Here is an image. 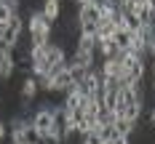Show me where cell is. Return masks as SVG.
Instances as JSON below:
<instances>
[{
  "instance_id": "52a82bcc",
  "label": "cell",
  "mask_w": 155,
  "mask_h": 144,
  "mask_svg": "<svg viewBox=\"0 0 155 144\" xmlns=\"http://www.w3.org/2000/svg\"><path fill=\"white\" fill-rule=\"evenodd\" d=\"M150 126L155 128V107H153V110H150Z\"/></svg>"
},
{
  "instance_id": "7a4b0ae2",
  "label": "cell",
  "mask_w": 155,
  "mask_h": 144,
  "mask_svg": "<svg viewBox=\"0 0 155 144\" xmlns=\"http://www.w3.org/2000/svg\"><path fill=\"white\" fill-rule=\"evenodd\" d=\"M51 123H54V107H43V110H38L30 117V126L38 131L40 142H43V139H54V136H51Z\"/></svg>"
},
{
  "instance_id": "8992f818",
  "label": "cell",
  "mask_w": 155,
  "mask_h": 144,
  "mask_svg": "<svg viewBox=\"0 0 155 144\" xmlns=\"http://www.w3.org/2000/svg\"><path fill=\"white\" fill-rule=\"evenodd\" d=\"M80 144H99V136H96V133H86Z\"/></svg>"
},
{
  "instance_id": "5b68a950",
  "label": "cell",
  "mask_w": 155,
  "mask_h": 144,
  "mask_svg": "<svg viewBox=\"0 0 155 144\" xmlns=\"http://www.w3.org/2000/svg\"><path fill=\"white\" fill-rule=\"evenodd\" d=\"M40 14L46 16L51 24H56V21H59V16H62V0H43Z\"/></svg>"
},
{
  "instance_id": "9c48e42d",
  "label": "cell",
  "mask_w": 155,
  "mask_h": 144,
  "mask_svg": "<svg viewBox=\"0 0 155 144\" xmlns=\"http://www.w3.org/2000/svg\"><path fill=\"white\" fill-rule=\"evenodd\" d=\"M134 3H144V0H134Z\"/></svg>"
},
{
  "instance_id": "6da1fadb",
  "label": "cell",
  "mask_w": 155,
  "mask_h": 144,
  "mask_svg": "<svg viewBox=\"0 0 155 144\" xmlns=\"http://www.w3.org/2000/svg\"><path fill=\"white\" fill-rule=\"evenodd\" d=\"M24 30L30 32V48L46 46V43H51V37H54V24L40 11H32L30 14V21L24 24Z\"/></svg>"
},
{
  "instance_id": "ba28073f",
  "label": "cell",
  "mask_w": 155,
  "mask_h": 144,
  "mask_svg": "<svg viewBox=\"0 0 155 144\" xmlns=\"http://www.w3.org/2000/svg\"><path fill=\"white\" fill-rule=\"evenodd\" d=\"M153 24H155V3H153Z\"/></svg>"
},
{
  "instance_id": "277c9868",
  "label": "cell",
  "mask_w": 155,
  "mask_h": 144,
  "mask_svg": "<svg viewBox=\"0 0 155 144\" xmlns=\"http://www.w3.org/2000/svg\"><path fill=\"white\" fill-rule=\"evenodd\" d=\"M16 72V51L0 46V80H11Z\"/></svg>"
},
{
  "instance_id": "3957f363",
  "label": "cell",
  "mask_w": 155,
  "mask_h": 144,
  "mask_svg": "<svg viewBox=\"0 0 155 144\" xmlns=\"http://www.w3.org/2000/svg\"><path fill=\"white\" fill-rule=\"evenodd\" d=\"M40 94V85H38V78L35 75H27V78L21 80V88H19V101L21 104H32L35 99Z\"/></svg>"
}]
</instances>
